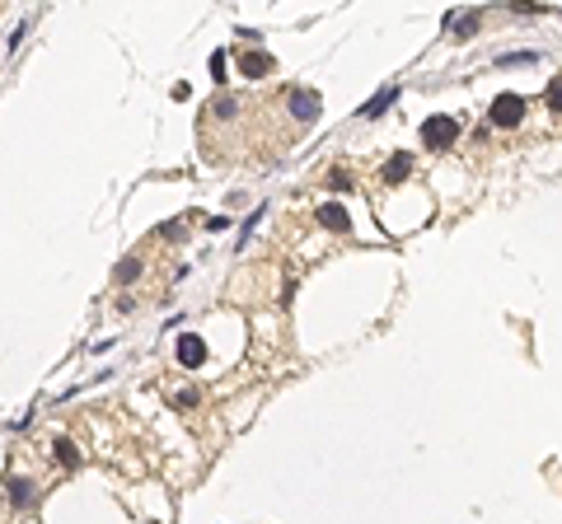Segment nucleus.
I'll list each match as a JSON object with an SVG mask.
<instances>
[{"instance_id":"obj_7","label":"nucleus","mask_w":562,"mask_h":524,"mask_svg":"<svg viewBox=\"0 0 562 524\" xmlns=\"http://www.w3.org/2000/svg\"><path fill=\"white\" fill-rule=\"evenodd\" d=\"M52 459L61 464V469H80V449L70 445L66 435H61V440H52Z\"/></svg>"},{"instance_id":"obj_4","label":"nucleus","mask_w":562,"mask_h":524,"mask_svg":"<svg viewBox=\"0 0 562 524\" xmlns=\"http://www.w3.org/2000/svg\"><path fill=\"white\" fill-rule=\"evenodd\" d=\"M286 103H291L295 122H314L319 112H324V99H319L314 90H291V99H286Z\"/></svg>"},{"instance_id":"obj_2","label":"nucleus","mask_w":562,"mask_h":524,"mask_svg":"<svg viewBox=\"0 0 562 524\" xmlns=\"http://www.w3.org/2000/svg\"><path fill=\"white\" fill-rule=\"evenodd\" d=\"M487 117H492V127H516L520 117H525V99H520V94H497Z\"/></svg>"},{"instance_id":"obj_11","label":"nucleus","mask_w":562,"mask_h":524,"mask_svg":"<svg viewBox=\"0 0 562 524\" xmlns=\"http://www.w3.org/2000/svg\"><path fill=\"white\" fill-rule=\"evenodd\" d=\"M141 277V262H136V257H122V262H117V272H112V281H117V286H127V281H136Z\"/></svg>"},{"instance_id":"obj_10","label":"nucleus","mask_w":562,"mask_h":524,"mask_svg":"<svg viewBox=\"0 0 562 524\" xmlns=\"http://www.w3.org/2000/svg\"><path fill=\"white\" fill-rule=\"evenodd\" d=\"M408 169H413V159H408V155H393L389 164H384V183H403Z\"/></svg>"},{"instance_id":"obj_1","label":"nucleus","mask_w":562,"mask_h":524,"mask_svg":"<svg viewBox=\"0 0 562 524\" xmlns=\"http://www.w3.org/2000/svg\"><path fill=\"white\" fill-rule=\"evenodd\" d=\"M422 141H427L431 150L455 145L460 141V117H427V122H422Z\"/></svg>"},{"instance_id":"obj_12","label":"nucleus","mask_w":562,"mask_h":524,"mask_svg":"<svg viewBox=\"0 0 562 524\" xmlns=\"http://www.w3.org/2000/svg\"><path fill=\"white\" fill-rule=\"evenodd\" d=\"M450 28H455V38H469L473 28H478V14H455V19H450Z\"/></svg>"},{"instance_id":"obj_6","label":"nucleus","mask_w":562,"mask_h":524,"mask_svg":"<svg viewBox=\"0 0 562 524\" xmlns=\"http://www.w3.org/2000/svg\"><path fill=\"white\" fill-rule=\"evenodd\" d=\"M277 66L267 52H239V70H244L248 80H258V75H267V70Z\"/></svg>"},{"instance_id":"obj_3","label":"nucleus","mask_w":562,"mask_h":524,"mask_svg":"<svg viewBox=\"0 0 562 524\" xmlns=\"http://www.w3.org/2000/svg\"><path fill=\"white\" fill-rule=\"evenodd\" d=\"M174 356H179V365H183V370H197V365L206 360V342H202L197 333H183L179 342H174Z\"/></svg>"},{"instance_id":"obj_13","label":"nucleus","mask_w":562,"mask_h":524,"mask_svg":"<svg viewBox=\"0 0 562 524\" xmlns=\"http://www.w3.org/2000/svg\"><path fill=\"white\" fill-rule=\"evenodd\" d=\"M239 112H244V103H239V99H221L211 117H239Z\"/></svg>"},{"instance_id":"obj_5","label":"nucleus","mask_w":562,"mask_h":524,"mask_svg":"<svg viewBox=\"0 0 562 524\" xmlns=\"http://www.w3.org/2000/svg\"><path fill=\"white\" fill-rule=\"evenodd\" d=\"M319 225H328L333 235H347V230H351V215H347V206H337V201H324V206H319Z\"/></svg>"},{"instance_id":"obj_14","label":"nucleus","mask_w":562,"mask_h":524,"mask_svg":"<svg viewBox=\"0 0 562 524\" xmlns=\"http://www.w3.org/2000/svg\"><path fill=\"white\" fill-rule=\"evenodd\" d=\"M211 75H216V80H225V52H216V56H211Z\"/></svg>"},{"instance_id":"obj_8","label":"nucleus","mask_w":562,"mask_h":524,"mask_svg":"<svg viewBox=\"0 0 562 524\" xmlns=\"http://www.w3.org/2000/svg\"><path fill=\"white\" fill-rule=\"evenodd\" d=\"M393 99H398V85H384V90H380V94H375V99H371V103H366V108H361V117H380V112H384V108H389V103H393Z\"/></svg>"},{"instance_id":"obj_9","label":"nucleus","mask_w":562,"mask_h":524,"mask_svg":"<svg viewBox=\"0 0 562 524\" xmlns=\"http://www.w3.org/2000/svg\"><path fill=\"white\" fill-rule=\"evenodd\" d=\"M33 496H38V487H33L28 478H14V482H10V501H14V506H33Z\"/></svg>"}]
</instances>
